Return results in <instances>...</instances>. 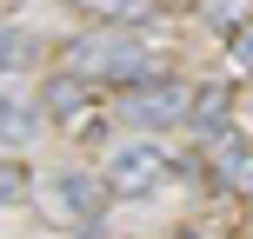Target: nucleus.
Listing matches in <instances>:
<instances>
[{"mask_svg":"<svg viewBox=\"0 0 253 239\" xmlns=\"http://www.w3.org/2000/svg\"><path fill=\"white\" fill-rule=\"evenodd\" d=\"M67 73L74 80H147V47L120 27H107V34H87L67 47Z\"/></svg>","mask_w":253,"mask_h":239,"instance_id":"f257e3e1","label":"nucleus"},{"mask_svg":"<svg viewBox=\"0 0 253 239\" xmlns=\"http://www.w3.org/2000/svg\"><path fill=\"white\" fill-rule=\"evenodd\" d=\"M167 153L160 146H120L114 160H107V193H120V200H140V193H153L167 179Z\"/></svg>","mask_w":253,"mask_h":239,"instance_id":"f03ea898","label":"nucleus"},{"mask_svg":"<svg viewBox=\"0 0 253 239\" xmlns=\"http://www.w3.org/2000/svg\"><path fill=\"white\" fill-rule=\"evenodd\" d=\"M187 106H193V93L180 80H140L126 93V120H140V126H173V120H187Z\"/></svg>","mask_w":253,"mask_h":239,"instance_id":"7ed1b4c3","label":"nucleus"},{"mask_svg":"<svg viewBox=\"0 0 253 239\" xmlns=\"http://www.w3.org/2000/svg\"><path fill=\"white\" fill-rule=\"evenodd\" d=\"M207 160H213L220 186H253V146L240 133H213L207 139Z\"/></svg>","mask_w":253,"mask_h":239,"instance_id":"20e7f679","label":"nucleus"},{"mask_svg":"<svg viewBox=\"0 0 253 239\" xmlns=\"http://www.w3.org/2000/svg\"><path fill=\"white\" fill-rule=\"evenodd\" d=\"M53 213L67 219V226H87V213H93V186L80 173H67L60 186H53Z\"/></svg>","mask_w":253,"mask_h":239,"instance_id":"39448f33","label":"nucleus"},{"mask_svg":"<svg viewBox=\"0 0 253 239\" xmlns=\"http://www.w3.org/2000/svg\"><path fill=\"white\" fill-rule=\"evenodd\" d=\"M187 120L200 126L207 139L227 133V87H200V93H193V106H187Z\"/></svg>","mask_w":253,"mask_h":239,"instance_id":"423d86ee","label":"nucleus"},{"mask_svg":"<svg viewBox=\"0 0 253 239\" xmlns=\"http://www.w3.org/2000/svg\"><path fill=\"white\" fill-rule=\"evenodd\" d=\"M27 133H34V113L20 100H0V139H27Z\"/></svg>","mask_w":253,"mask_h":239,"instance_id":"0eeeda50","label":"nucleus"},{"mask_svg":"<svg viewBox=\"0 0 253 239\" xmlns=\"http://www.w3.org/2000/svg\"><path fill=\"white\" fill-rule=\"evenodd\" d=\"M34 47V40L20 34V27H0V73H13V67H20V53Z\"/></svg>","mask_w":253,"mask_h":239,"instance_id":"6e6552de","label":"nucleus"},{"mask_svg":"<svg viewBox=\"0 0 253 239\" xmlns=\"http://www.w3.org/2000/svg\"><path fill=\"white\" fill-rule=\"evenodd\" d=\"M80 7H87V13H100V20H133L147 0H80Z\"/></svg>","mask_w":253,"mask_h":239,"instance_id":"1a4fd4ad","label":"nucleus"},{"mask_svg":"<svg viewBox=\"0 0 253 239\" xmlns=\"http://www.w3.org/2000/svg\"><path fill=\"white\" fill-rule=\"evenodd\" d=\"M20 193H27V173H20V166H0V206L20 200Z\"/></svg>","mask_w":253,"mask_h":239,"instance_id":"9d476101","label":"nucleus"},{"mask_svg":"<svg viewBox=\"0 0 253 239\" xmlns=\"http://www.w3.org/2000/svg\"><path fill=\"white\" fill-rule=\"evenodd\" d=\"M233 60H240V67H247V80H253V34H240V40H233Z\"/></svg>","mask_w":253,"mask_h":239,"instance_id":"9b49d317","label":"nucleus"},{"mask_svg":"<svg viewBox=\"0 0 253 239\" xmlns=\"http://www.w3.org/2000/svg\"><path fill=\"white\" fill-rule=\"evenodd\" d=\"M180 239H200V233H180Z\"/></svg>","mask_w":253,"mask_h":239,"instance_id":"f8f14e48","label":"nucleus"}]
</instances>
